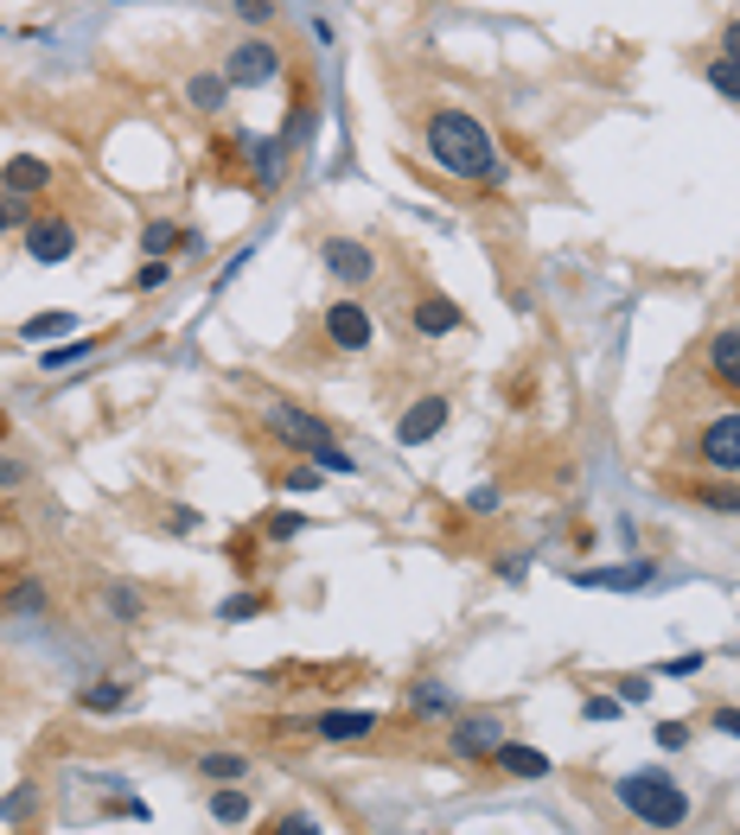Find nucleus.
Returning <instances> with one entry per match:
<instances>
[{
	"label": "nucleus",
	"instance_id": "obj_1",
	"mask_svg": "<svg viewBox=\"0 0 740 835\" xmlns=\"http://www.w3.org/2000/svg\"><path fill=\"white\" fill-rule=\"evenodd\" d=\"M421 147H428V166L447 173V179H466V185H498L505 179V153L492 141V128H485L473 109H435L428 115V128H421Z\"/></svg>",
	"mask_w": 740,
	"mask_h": 835
},
{
	"label": "nucleus",
	"instance_id": "obj_2",
	"mask_svg": "<svg viewBox=\"0 0 740 835\" xmlns=\"http://www.w3.org/2000/svg\"><path fill=\"white\" fill-rule=\"evenodd\" d=\"M620 803H626L632 823H645V830H683L690 823V791L670 778L664 765H638L620 778Z\"/></svg>",
	"mask_w": 740,
	"mask_h": 835
},
{
	"label": "nucleus",
	"instance_id": "obj_3",
	"mask_svg": "<svg viewBox=\"0 0 740 835\" xmlns=\"http://www.w3.org/2000/svg\"><path fill=\"white\" fill-rule=\"evenodd\" d=\"M320 332H326V345H333L338 358H358V351L377 345V320H370L365 300H351V293L320 306Z\"/></svg>",
	"mask_w": 740,
	"mask_h": 835
},
{
	"label": "nucleus",
	"instance_id": "obj_4",
	"mask_svg": "<svg viewBox=\"0 0 740 835\" xmlns=\"http://www.w3.org/2000/svg\"><path fill=\"white\" fill-rule=\"evenodd\" d=\"M223 77H230L236 90H268V83L281 77V45H275L268 33L236 38V45L223 51Z\"/></svg>",
	"mask_w": 740,
	"mask_h": 835
},
{
	"label": "nucleus",
	"instance_id": "obj_5",
	"mask_svg": "<svg viewBox=\"0 0 740 835\" xmlns=\"http://www.w3.org/2000/svg\"><path fill=\"white\" fill-rule=\"evenodd\" d=\"M690 453H696V466L721 478H740V408H721V415H708L696 440H690Z\"/></svg>",
	"mask_w": 740,
	"mask_h": 835
},
{
	"label": "nucleus",
	"instance_id": "obj_6",
	"mask_svg": "<svg viewBox=\"0 0 740 835\" xmlns=\"http://www.w3.org/2000/svg\"><path fill=\"white\" fill-rule=\"evenodd\" d=\"M262 428H268L275 440H288V447H300V453H320V447H333V428H326L320 415L294 408V402H268V408H262Z\"/></svg>",
	"mask_w": 740,
	"mask_h": 835
},
{
	"label": "nucleus",
	"instance_id": "obj_7",
	"mask_svg": "<svg viewBox=\"0 0 740 835\" xmlns=\"http://www.w3.org/2000/svg\"><path fill=\"white\" fill-rule=\"evenodd\" d=\"M26 255H33L38 268H65L77 255V223L65 218V211H38V218L26 223Z\"/></svg>",
	"mask_w": 740,
	"mask_h": 835
},
{
	"label": "nucleus",
	"instance_id": "obj_8",
	"mask_svg": "<svg viewBox=\"0 0 740 835\" xmlns=\"http://www.w3.org/2000/svg\"><path fill=\"white\" fill-rule=\"evenodd\" d=\"M320 268H326L333 281H345V288L377 281V255H370V243H358V236H320Z\"/></svg>",
	"mask_w": 740,
	"mask_h": 835
},
{
	"label": "nucleus",
	"instance_id": "obj_9",
	"mask_svg": "<svg viewBox=\"0 0 740 835\" xmlns=\"http://www.w3.org/2000/svg\"><path fill=\"white\" fill-rule=\"evenodd\" d=\"M658 581V561L638 555V561H613V568H568V587H588V593H638V587Z\"/></svg>",
	"mask_w": 740,
	"mask_h": 835
},
{
	"label": "nucleus",
	"instance_id": "obj_10",
	"mask_svg": "<svg viewBox=\"0 0 740 835\" xmlns=\"http://www.w3.org/2000/svg\"><path fill=\"white\" fill-rule=\"evenodd\" d=\"M498 740H505V727H498V715H460L453 721V733H447V746H453V759H492L498 753Z\"/></svg>",
	"mask_w": 740,
	"mask_h": 835
},
{
	"label": "nucleus",
	"instance_id": "obj_11",
	"mask_svg": "<svg viewBox=\"0 0 740 835\" xmlns=\"http://www.w3.org/2000/svg\"><path fill=\"white\" fill-rule=\"evenodd\" d=\"M447 415H453L447 396H415L403 408V421H396V440H403V447H428V440L447 428Z\"/></svg>",
	"mask_w": 740,
	"mask_h": 835
},
{
	"label": "nucleus",
	"instance_id": "obj_12",
	"mask_svg": "<svg viewBox=\"0 0 740 835\" xmlns=\"http://www.w3.org/2000/svg\"><path fill=\"white\" fill-rule=\"evenodd\" d=\"M408 326L421 332V338H447V332L466 326V313H460L447 293H415V300H408Z\"/></svg>",
	"mask_w": 740,
	"mask_h": 835
},
{
	"label": "nucleus",
	"instance_id": "obj_13",
	"mask_svg": "<svg viewBox=\"0 0 740 835\" xmlns=\"http://www.w3.org/2000/svg\"><path fill=\"white\" fill-rule=\"evenodd\" d=\"M307 727H313L320 740L345 746V740H370V733L383 727V715H370V708H326V715H313Z\"/></svg>",
	"mask_w": 740,
	"mask_h": 835
},
{
	"label": "nucleus",
	"instance_id": "obj_14",
	"mask_svg": "<svg viewBox=\"0 0 740 835\" xmlns=\"http://www.w3.org/2000/svg\"><path fill=\"white\" fill-rule=\"evenodd\" d=\"M703 370L721 383V390H735L740 396V326H721L715 338L703 345Z\"/></svg>",
	"mask_w": 740,
	"mask_h": 835
},
{
	"label": "nucleus",
	"instance_id": "obj_15",
	"mask_svg": "<svg viewBox=\"0 0 740 835\" xmlns=\"http://www.w3.org/2000/svg\"><path fill=\"white\" fill-rule=\"evenodd\" d=\"M45 185H51V160H38V153H13L0 166V192H13V198H38Z\"/></svg>",
	"mask_w": 740,
	"mask_h": 835
},
{
	"label": "nucleus",
	"instance_id": "obj_16",
	"mask_svg": "<svg viewBox=\"0 0 740 835\" xmlns=\"http://www.w3.org/2000/svg\"><path fill=\"white\" fill-rule=\"evenodd\" d=\"M492 765H498L505 778H523V785H536V778H550V772H555L550 753H536V746H518V740H498Z\"/></svg>",
	"mask_w": 740,
	"mask_h": 835
},
{
	"label": "nucleus",
	"instance_id": "obj_17",
	"mask_svg": "<svg viewBox=\"0 0 740 835\" xmlns=\"http://www.w3.org/2000/svg\"><path fill=\"white\" fill-rule=\"evenodd\" d=\"M230 96H236V83H230L223 71H192L185 77V103H192L198 115H223L230 109Z\"/></svg>",
	"mask_w": 740,
	"mask_h": 835
},
{
	"label": "nucleus",
	"instance_id": "obj_18",
	"mask_svg": "<svg viewBox=\"0 0 740 835\" xmlns=\"http://www.w3.org/2000/svg\"><path fill=\"white\" fill-rule=\"evenodd\" d=\"M408 715H421V721H447V715H460V708H453V689H447V683L421 676V683L408 689Z\"/></svg>",
	"mask_w": 740,
	"mask_h": 835
},
{
	"label": "nucleus",
	"instance_id": "obj_19",
	"mask_svg": "<svg viewBox=\"0 0 740 835\" xmlns=\"http://www.w3.org/2000/svg\"><path fill=\"white\" fill-rule=\"evenodd\" d=\"M198 772H205L211 785H243V778H250V759L230 753V746H211V753H198Z\"/></svg>",
	"mask_w": 740,
	"mask_h": 835
},
{
	"label": "nucleus",
	"instance_id": "obj_20",
	"mask_svg": "<svg viewBox=\"0 0 740 835\" xmlns=\"http://www.w3.org/2000/svg\"><path fill=\"white\" fill-rule=\"evenodd\" d=\"M96 345H103V338H71V345H51V351H38V370H45V376L77 370L83 358H96Z\"/></svg>",
	"mask_w": 740,
	"mask_h": 835
},
{
	"label": "nucleus",
	"instance_id": "obj_21",
	"mask_svg": "<svg viewBox=\"0 0 740 835\" xmlns=\"http://www.w3.org/2000/svg\"><path fill=\"white\" fill-rule=\"evenodd\" d=\"M77 708L83 715H122L128 708V683H90V689L77 695Z\"/></svg>",
	"mask_w": 740,
	"mask_h": 835
},
{
	"label": "nucleus",
	"instance_id": "obj_22",
	"mask_svg": "<svg viewBox=\"0 0 740 835\" xmlns=\"http://www.w3.org/2000/svg\"><path fill=\"white\" fill-rule=\"evenodd\" d=\"M103 613H109L115 625H135L148 606H141V593H135L128 581H109V587H103Z\"/></svg>",
	"mask_w": 740,
	"mask_h": 835
},
{
	"label": "nucleus",
	"instance_id": "obj_23",
	"mask_svg": "<svg viewBox=\"0 0 740 835\" xmlns=\"http://www.w3.org/2000/svg\"><path fill=\"white\" fill-rule=\"evenodd\" d=\"M185 243V230L173 218H148L141 223V255H173Z\"/></svg>",
	"mask_w": 740,
	"mask_h": 835
},
{
	"label": "nucleus",
	"instance_id": "obj_24",
	"mask_svg": "<svg viewBox=\"0 0 740 835\" xmlns=\"http://www.w3.org/2000/svg\"><path fill=\"white\" fill-rule=\"evenodd\" d=\"M211 823H223V830L250 823V798H243L236 785H218V791H211Z\"/></svg>",
	"mask_w": 740,
	"mask_h": 835
},
{
	"label": "nucleus",
	"instance_id": "obj_25",
	"mask_svg": "<svg viewBox=\"0 0 740 835\" xmlns=\"http://www.w3.org/2000/svg\"><path fill=\"white\" fill-rule=\"evenodd\" d=\"M45 606H51V600H45V581H33V575H20V581L7 587V613H45Z\"/></svg>",
	"mask_w": 740,
	"mask_h": 835
},
{
	"label": "nucleus",
	"instance_id": "obj_26",
	"mask_svg": "<svg viewBox=\"0 0 740 835\" xmlns=\"http://www.w3.org/2000/svg\"><path fill=\"white\" fill-rule=\"evenodd\" d=\"M708 90H715V96H728V103H740V58H728V51H721V58H708Z\"/></svg>",
	"mask_w": 740,
	"mask_h": 835
},
{
	"label": "nucleus",
	"instance_id": "obj_27",
	"mask_svg": "<svg viewBox=\"0 0 740 835\" xmlns=\"http://www.w3.org/2000/svg\"><path fill=\"white\" fill-rule=\"evenodd\" d=\"M690 498H696L703 510H715V517H740V485L735 478H728V485H696Z\"/></svg>",
	"mask_w": 740,
	"mask_h": 835
},
{
	"label": "nucleus",
	"instance_id": "obj_28",
	"mask_svg": "<svg viewBox=\"0 0 740 835\" xmlns=\"http://www.w3.org/2000/svg\"><path fill=\"white\" fill-rule=\"evenodd\" d=\"M262 536H268V543H294V536H307V510H268Z\"/></svg>",
	"mask_w": 740,
	"mask_h": 835
},
{
	"label": "nucleus",
	"instance_id": "obj_29",
	"mask_svg": "<svg viewBox=\"0 0 740 835\" xmlns=\"http://www.w3.org/2000/svg\"><path fill=\"white\" fill-rule=\"evenodd\" d=\"M65 332H77V313H33L20 338H65Z\"/></svg>",
	"mask_w": 740,
	"mask_h": 835
},
{
	"label": "nucleus",
	"instance_id": "obj_30",
	"mask_svg": "<svg viewBox=\"0 0 740 835\" xmlns=\"http://www.w3.org/2000/svg\"><path fill=\"white\" fill-rule=\"evenodd\" d=\"M33 810H38V785H20V791H7V798H0V830H7V823H26Z\"/></svg>",
	"mask_w": 740,
	"mask_h": 835
},
{
	"label": "nucleus",
	"instance_id": "obj_31",
	"mask_svg": "<svg viewBox=\"0 0 740 835\" xmlns=\"http://www.w3.org/2000/svg\"><path fill=\"white\" fill-rule=\"evenodd\" d=\"M166 281H173V255H148L135 268V293H153V288H166Z\"/></svg>",
	"mask_w": 740,
	"mask_h": 835
},
{
	"label": "nucleus",
	"instance_id": "obj_32",
	"mask_svg": "<svg viewBox=\"0 0 740 835\" xmlns=\"http://www.w3.org/2000/svg\"><path fill=\"white\" fill-rule=\"evenodd\" d=\"M256 613H268V593H230L218 606V618H230V625H243V618H256Z\"/></svg>",
	"mask_w": 740,
	"mask_h": 835
},
{
	"label": "nucleus",
	"instance_id": "obj_33",
	"mask_svg": "<svg viewBox=\"0 0 740 835\" xmlns=\"http://www.w3.org/2000/svg\"><path fill=\"white\" fill-rule=\"evenodd\" d=\"M708 657L703 651H683V657H664V663H658V670H651V676H670V683H690V676H696V670H703Z\"/></svg>",
	"mask_w": 740,
	"mask_h": 835
},
{
	"label": "nucleus",
	"instance_id": "obj_34",
	"mask_svg": "<svg viewBox=\"0 0 740 835\" xmlns=\"http://www.w3.org/2000/svg\"><path fill=\"white\" fill-rule=\"evenodd\" d=\"M307 460H313L320 473H338V478H351V473H358V460H351L345 447H320V453H307Z\"/></svg>",
	"mask_w": 740,
	"mask_h": 835
},
{
	"label": "nucleus",
	"instance_id": "obj_35",
	"mask_svg": "<svg viewBox=\"0 0 740 835\" xmlns=\"http://www.w3.org/2000/svg\"><path fill=\"white\" fill-rule=\"evenodd\" d=\"M38 211H33V198H13V192H0V236L13 230V223H33Z\"/></svg>",
	"mask_w": 740,
	"mask_h": 835
},
{
	"label": "nucleus",
	"instance_id": "obj_36",
	"mask_svg": "<svg viewBox=\"0 0 740 835\" xmlns=\"http://www.w3.org/2000/svg\"><path fill=\"white\" fill-rule=\"evenodd\" d=\"M581 715H588V721H620V715H626V701H620V695H588V701H581Z\"/></svg>",
	"mask_w": 740,
	"mask_h": 835
},
{
	"label": "nucleus",
	"instance_id": "obj_37",
	"mask_svg": "<svg viewBox=\"0 0 740 835\" xmlns=\"http://www.w3.org/2000/svg\"><path fill=\"white\" fill-rule=\"evenodd\" d=\"M230 13H236L243 26H268V20H275V0H230Z\"/></svg>",
	"mask_w": 740,
	"mask_h": 835
},
{
	"label": "nucleus",
	"instance_id": "obj_38",
	"mask_svg": "<svg viewBox=\"0 0 740 835\" xmlns=\"http://www.w3.org/2000/svg\"><path fill=\"white\" fill-rule=\"evenodd\" d=\"M492 568H498V581H505V587H523V581H530V555H498Z\"/></svg>",
	"mask_w": 740,
	"mask_h": 835
},
{
	"label": "nucleus",
	"instance_id": "obj_39",
	"mask_svg": "<svg viewBox=\"0 0 740 835\" xmlns=\"http://www.w3.org/2000/svg\"><path fill=\"white\" fill-rule=\"evenodd\" d=\"M651 740H658L664 753H683V746H690V727H683V721H658V727H651Z\"/></svg>",
	"mask_w": 740,
	"mask_h": 835
},
{
	"label": "nucleus",
	"instance_id": "obj_40",
	"mask_svg": "<svg viewBox=\"0 0 740 835\" xmlns=\"http://www.w3.org/2000/svg\"><path fill=\"white\" fill-rule=\"evenodd\" d=\"M26 478H33V466H26V460H13V453H0V491H20Z\"/></svg>",
	"mask_w": 740,
	"mask_h": 835
},
{
	"label": "nucleus",
	"instance_id": "obj_41",
	"mask_svg": "<svg viewBox=\"0 0 740 835\" xmlns=\"http://www.w3.org/2000/svg\"><path fill=\"white\" fill-rule=\"evenodd\" d=\"M281 491H320V466H288L281 473Z\"/></svg>",
	"mask_w": 740,
	"mask_h": 835
},
{
	"label": "nucleus",
	"instance_id": "obj_42",
	"mask_svg": "<svg viewBox=\"0 0 740 835\" xmlns=\"http://www.w3.org/2000/svg\"><path fill=\"white\" fill-rule=\"evenodd\" d=\"M466 510H473V517H498V485H479V491H466Z\"/></svg>",
	"mask_w": 740,
	"mask_h": 835
},
{
	"label": "nucleus",
	"instance_id": "obj_43",
	"mask_svg": "<svg viewBox=\"0 0 740 835\" xmlns=\"http://www.w3.org/2000/svg\"><path fill=\"white\" fill-rule=\"evenodd\" d=\"M708 727L728 733V740H740V708H708Z\"/></svg>",
	"mask_w": 740,
	"mask_h": 835
},
{
	"label": "nucleus",
	"instance_id": "obj_44",
	"mask_svg": "<svg viewBox=\"0 0 740 835\" xmlns=\"http://www.w3.org/2000/svg\"><path fill=\"white\" fill-rule=\"evenodd\" d=\"M275 835H320V823H313V816H281Z\"/></svg>",
	"mask_w": 740,
	"mask_h": 835
},
{
	"label": "nucleus",
	"instance_id": "obj_45",
	"mask_svg": "<svg viewBox=\"0 0 740 835\" xmlns=\"http://www.w3.org/2000/svg\"><path fill=\"white\" fill-rule=\"evenodd\" d=\"M173 530H180V536H192V530H198V510H185V505H173Z\"/></svg>",
	"mask_w": 740,
	"mask_h": 835
},
{
	"label": "nucleus",
	"instance_id": "obj_46",
	"mask_svg": "<svg viewBox=\"0 0 740 835\" xmlns=\"http://www.w3.org/2000/svg\"><path fill=\"white\" fill-rule=\"evenodd\" d=\"M645 695H651V676H632L626 689H620V701H645Z\"/></svg>",
	"mask_w": 740,
	"mask_h": 835
},
{
	"label": "nucleus",
	"instance_id": "obj_47",
	"mask_svg": "<svg viewBox=\"0 0 740 835\" xmlns=\"http://www.w3.org/2000/svg\"><path fill=\"white\" fill-rule=\"evenodd\" d=\"M721 51H728V58H740V20H728V26H721Z\"/></svg>",
	"mask_w": 740,
	"mask_h": 835
}]
</instances>
